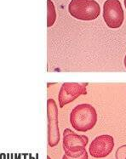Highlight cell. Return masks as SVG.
<instances>
[{"instance_id": "cell-15", "label": "cell", "mask_w": 126, "mask_h": 159, "mask_svg": "<svg viewBox=\"0 0 126 159\" xmlns=\"http://www.w3.org/2000/svg\"><path fill=\"white\" fill-rule=\"evenodd\" d=\"M124 6H125L126 8V0H124Z\"/></svg>"}, {"instance_id": "cell-5", "label": "cell", "mask_w": 126, "mask_h": 159, "mask_svg": "<svg viewBox=\"0 0 126 159\" xmlns=\"http://www.w3.org/2000/svg\"><path fill=\"white\" fill-rule=\"evenodd\" d=\"M48 142L50 147L55 146L60 141L58 128V111L53 99L48 100Z\"/></svg>"}, {"instance_id": "cell-8", "label": "cell", "mask_w": 126, "mask_h": 159, "mask_svg": "<svg viewBox=\"0 0 126 159\" xmlns=\"http://www.w3.org/2000/svg\"><path fill=\"white\" fill-rule=\"evenodd\" d=\"M48 3V17H47V26L50 27L53 26V24L55 23V19H56V13H55V5L51 0H47Z\"/></svg>"}, {"instance_id": "cell-4", "label": "cell", "mask_w": 126, "mask_h": 159, "mask_svg": "<svg viewBox=\"0 0 126 159\" xmlns=\"http://www.w3.org/2000/svg\"><path fill=\"white\" fill-rule=\"evenodd\" d=\"M89 138L85 135H78L69 129H66L63 133V149L65 154L72 155L81 152L87 146Z\"/></svg>"}, {"instance_id": "cell-12", "label": "cell", "mask_w": 126, "mask_h": 159, "mask_svg": "<svg viewBox=\"0 0 126 159\" xmlns=\"http://www.w3.org/2000/svg\"><path fill=\"white\" fill-rule=\"evenodd\" d=\"M15 159H18V154H14Z\"/></svg>"}, {"instance_id": "cell-11", "label": "cell", "mask_w": 126, "mask_h": 159, "mask_svg": "<svg viewBox=\"0 0 126 159\" xmlns=\"http://www.w3.org/2000/svg\"><path fill=\"white\" fill-rule=\"evenodd\" d=\"M0 159H7V154L1 153V154H0Z\"/></svg>"}, {"instance_id": "cell-10", "label": "cell", "mask_w": 126, "mask_h": 159, "mask_svg": "<svg viewBox=\"0 0 126 159\" xmlns=\"http://www.w3.org/2000/svg\"><path fill=\"white\" fill-rule=\"evenodd\" d=\"M116 159H126V145L120 146L116 151Z\"/></svg>"}, {"instance_id": "cell-1", "label": "cell", "mask_w": 126, "mask_h": 159, "mask_svg": "<svg viewBox=\"0 0 126 159\" xmlns=\"http://www.w3.org/2000/svg\"><path fill=\"white\" fill-rule=\"evenodd\" d=\"M96 122V111L90 104L78 105L70 115L72 126L79 132H87L92 129Z\"/></svg>"}, {"instance_id": "cell-7", "label": "cell", "mask_w": 126, "mask_h": 159, "mask_svg": "<svg viewBox=\"0 0 126 159\" xmlns=\"http://www.w3.org/2000/svg\"><path fill=\"white\" fill-rule=\"evenodd\" d=\"M114 147V140L113 136L103 134L97 136L93 140L90 146V154L96 158H102L107 157Z\"/></svg>"}, {"instance_id": "cell-2", "label": "cell", "mask_w": 126, "mask_h": 159, "mask_svg": "<svg viewBox=\"0 0 126 159\" xmlns=\"http://www.w3.org/2000/svg\"><path fill=\"white\" fill-rule=\"evenodd\" d=\"M72 16L80 20H93L99 16L100 8L95 0H72L68 5Z\"/></svg>"}, {"instance_id": "cell-3", "label": "cell", "mask_w": 126, "mask_h": 159, "mask_svg": "<svg viewBox=\"0 0 126 159\" xmlns=\"http://www.w3.org/2000/svg\"><path fill=\"white\" fill-rule=\"evenodd\" d=\"M103 19L110 28H119L124 19L119 0H107L103 5Z\"/></svg>"}, {"instance_id": "cell-13", "label": "cell", "mask_w": 126, "mask_h": 159, "mask_svg": "<svg viewBox=\"0 0 126 159\" xmlns=\"http://www.w3.org/2000/svg\"><path fill=\"white\" fill-rule=\"evenodd\" d=\"M21 155H22V154H18V159L21 158Z\"/></svg>"}, {"instance_id": "cell-16", "label": "cell", "mask_w": 126, "mask_h": 159, "mask_svg": "<svg viewBox=\"0 0 126 159\" xmlns=\"http://www.w3.org/2000/svg\"><path fill=\"white\" fill-rule=\"evenodd\" d=\"M47 159H50V157H47Z\"/></svg>"}, {"instance_id": "cell-14", "label": "cell", "mask_w": 126, "mask_h": 159, "mask_svg": "<svg viewBox=\"0 0 126 159\" xmlns=\"http://www.w3.org/2000/svg\"><path fill=\"white\" fill-rule=\"evenodd\" d=\"M124 66H125V68H126V55H125V57H124Z\"/></svg>"}, {"instance_id": "cell-9", "label": "cell", "mask_w": 126, "mask_h": 159, "mask_svg": "<svg viewBox=\"0 0 126 159\" xmlns=\"http://www.w3.org/2000/svg\"><path fill=\"white\" fill-rule=\"evenodd\" d=\"M89 156L86 152V150H84L81 152L76 153V154H72V155H67L65 154L64 156L62 157V159H88Z\"/></svg>"}, {"instance_id": "cell-6", "label": "cell", "mask_w": 126, "mask_h": 159, "mask_svg": "<svg viewBox=\"0 0 126 159\" xmlns=\"http://www.w3.org/2000/svg\"><path fill=\"white\" fill-rule=\"evenodd\" d=\"M88 84L78 83H65L63 84L59 93L60 107H63L65 105L73 101L78 96L87 94L86 86Z\"/></svg>"}]
</instances>
